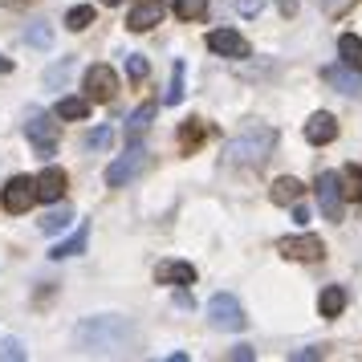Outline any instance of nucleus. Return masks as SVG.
<instances>
[{
  "instance_id": "e433bc0d",
  "label": "nucleus",
  "mask_w": 362,
  "mask_h": 362,
  "mask_svg": "<svg viewBox=\"0 0 362 362\" xmlns=\"http://www.w3.org/2000/svg\"><path fill=\"white\" fill-rule=\"evenodd\" d=\"M293 220H301V224H305V220H310V208H305V204H293Z\"/></svg>"
},
{
  "instance_id": "473e14b6",
  "label": "nucleus",
  "mask_w": 362,
  "mask_h": 362,
  "mask_svg": "<svg viewBox=\"0 0 362 362\" xmlns=\"http://www.w3.org/2000/svg\"><path fill=\"white\" fill-rule=\"evenodd\" d=\"M313 4H317L322 13H329V17H338V13H346V8H350L354 0H313Z\"/></svg>"
},
{
  "instance_id": "423d86ee",
  "label": "nucleus",
  "mask_w": 362,
  "mask_h": 362,
  "mask_svg": "<svg viewBox=\"0 0 362 362\" xmlns=\"http://www.w3.org/2000/svg\"><path fill=\"white\" fill-rule=\"evenodd\" d=\"M277 252L281 257H289V261H305V264H317L326 257V245L317 240V236H281L277 240Z\"/></svg>"
},
{
  "instance_id": "f704fd0d",
  "label": "nucleus",
  "mask_w": 362,
  "mask_h": 362,
  "mask_svg": "<svg viewBox=\"0 0 362 362\" xmlns=\"http://www.w3.org/2000/svg\"><path fill=\"white\" fill-rule=\"evenodd\" d=\"M228 358H232V362H252V346H232Z\"/></svg>"
},
{
  "instance_id": "9b49d317",
  "label": "nucleus",
  "mask_w": 362,
  "mask_h": 362,
  "mask_svg": "<svg viewBox=\"0 0 362 362\" xmlns=\"http://www.w3.org/2000/svg\"><path fill=\"white\" fill-rule=\"evenodd\" d=\"M37 199H45V204H57V199L66 196V171H62V167H45V171H41V175H37Z\"/></svg>"
},
{
  "instance_id": "20e7f679",
  "label": "nucleus",
  "mask_w": 362,
  "mask_h": 362,
  "mask_svg": "<svg viewBox=\"0 0 362 362\" xmlns=\"http://www.w3.org/2000/svg\"><path fill=\"white\" fill-rule=\"evenodd\" d=\"M313 192H317V204H322V216H326L329 224H342L346 220V196H342V183L334 171H322L317 183H313Z\"/></svg>"
},
{
  "instance_id": "7c9ffc66",
  "label": "nucleus",
  "mask_w": 362,
  "mask_h": 362,
  "mask_svg": "<svg viewBox=\"0 0 362 362\" xmlns=\"http://www.w3.org/2000/svg\"><path fill=\"white\" fill-rule=\"evenodd\" d=\"M204 134H208V122H204V118H187V127H183V143L192 147V143H199Z\"/></svg>"
},
{
  "instance_id": "58836bf2",
  "label": "nucleus",
  "mask_w": 362,
  "mask_h": 362,
  "mask_svg": "<svg viewBox=\"0 0 362 362\" xmlns=\"http://www.w3.org/2000/svg\"><path fill=\"white\" fill-rule=\"evenodd\" d=\"M0 4H8V8H21V4H29V0H0Z\"/></svg>"
},
{
  "instance_id": "a211bd4d",
  "label": "nucleus",
  "mask_w": 362,
  "mask_h": 362,
  "mask_svg": "<svg viewBox=\"0 0 362 362\" xmlns=\"http://www.w3.org/2000/svg\"><path fill=\"white\" fill-rule=\"evenodd\" d=\"M338 53H342V66H350V69H358L362 74V37L346 33L342 41H338Z\"/></svg>"
},
{
  "instance_id": "ea45409f",
  "label": "nucleus",
  "mask_w": 362,
  "mask_h": 362,
  "mask_svg": "<svg viewBox=\"0 0 362 362\" xmlns=\"http://www.w3.org/2000/svg\"><path fill=\"white\" fill-rule=\"evenodd\" d=\"M8 69H13V62H8V57H0V74H8Z\"/></svg>"
},
{
  "instance_id": "f3484780",
  "label": "nucleus",
  "mask_w": 362,
  "mask_h": 362,
  "mask_svg": "<svg viewBox=\"0 0 362 362\" xmlns=\"http://www.w3.org/2000/svg\"><path fill=\"white\" fill-rule=\"evenodd\" d=\"M155 277H159V281H180V285H192V281H196V269H192V264H183V261H167V264H159V269H155Z\"/></svg>"
},
{
  "instance_id": "9d476101",
  "label": "nucleus",
  "mask_w": 362,
  "mask_h": 362,
  "mask_svg": "<svg viewBox=\"0 0 362 362\" xmlns=\"http://www.w3.org/2000/svg\"><path fill=\"white\" fill-rule=\"evenodd\" d=\"M305 139H310L313 147H326V143H334V139H338V118L326 115V110H313V115L305 118Z\"/></svg>"
},
{
  "instance_id": "4c0bfd02",
  "label": "nucleus",
  "mask_w": 362,
  "mask_h": 362,
  "mask_svg": "<svg viewBox=\"0 0 362 362\" xmlns=\"http://www.w3.org/2000/svg\"><path fill=\"white\" fill-rule=\"evenodd\" d=\"M277 4H281V13H285V17H293V13H297V0H277Z\"/></svg>"
},
{
  "instance_id": "7ed1b4c3",
  "label": "nucleus",
  "mask_w": 362,
  "mask_h": 362,
  "mask_svg": "<svg viewBox=\"0 0 362 362\" xmlns=\"http://www.w3.org/2000/svg\"><path fill=\"white\" fill-rule=\"evenodd\" d=\"M245 305L236 301L232 293H216L212 301H208V326L224 329V334H236V329H245Z\"/></svg>"
},
{
  "instance_id": "4be33fe9",
  "label": "nucleus",
  "mask_w": 362,
  "mask_h": 362,
  "mask_svg": "<svg viewBox=\"0 0 362 362\" xmlns=\"http://www.w3.org/2000/svg\"><path fill=\"white\" fill-rule=\"evenodd\" d=\"M86 115H90V98H62V102H57V118L82 122Z\"/></svg>"
},
{
  "instance_id": "c9c22d12",
  "label": "nucleus",
  "mask_w": 362,
  "mask_h": 362,
  "mask_svg": "<svg viewBox=\"0 0 362 362\" xmlns=\"http://www.w3.org/2000/svg\"><path fill=\"white\" fill-rule=\"evenodd\" d=\"M293 358L301 362V358H322V350H317V346H313V350H293Z\"/></svg>"
},
{
  "instance_id": "393cba45",
  "label": "nucleus",
  "mask_w": 362,
  "mask_h": 362,
  "mask_svg": "<svg viewBox=\"0 0 362 362\" xmlns=\"http://www.w3.org/2000/svg\"><path fill=\"white\" fill-rule=\"evenodd\" d=\"M151 74V62L143 57V53H127V78H131L134 86H143Z\"/></svg>"
},
{
  "instance_id": "72a5a7b5",
  "label": "nucleus",
  "mask_w": 362,
  "mask_h": 362,
  "mask_svg": "<svg viewBox=\"0 0 362 362\" xmlns=\"http://www.w3.org/2000/svg\"><path fill=\"white\" fill-rule=\"evenodd\" d=\"M0 358H13V362H21V358H25V350H21V342H13V338H8V342H0Z\"/></svg>"
},
{
  "instance_id": "bb28decb",
  "label": "nucleus",
  "mask_w": 362,
  "mask_h": 362,
  "mask_svg": "<svg viewBox=\"0 0 362 362\" xmlns=\"http://www.w3.org/2000/svg\"><path fill=\"white\" fill-rule=\"evenodd\" d=\"M163 102H167V106H180V102H183V62L171 66V86H167Z\"/></svg>"
},
{
  "instance_id": "0eeeda50",
  "label": "nucleus",
  "mask_w": 362,
  "mask_h": 362,
  "mask_svg": "<svg viewBox=\"0 0 362 362\" xmlns=\"http://www.w3.org/2000/svg\"><path fill=\"white\" fill-rule=\"evenodd\" d=\"M25 134H29V143L37 147V155H41V159L57 151V122H49V115L33 110V115H29V122H25Z\"/></svg>"
},
{
  "instance_id": "a19ab883",
  "label": "nucleus",
  "mask_w": 362,
  "mask_h": 362,
  "mask_svg": "<svg viewBox=\"0 0 362 362\" xmlns=\"http://www.w3.org/2000/svg\"><path fill=\"white\" fill-rule=\"evenodd\" d=\"M102 4H110V8H115V4H122V0H102Z\"/></svg>"
},
{
  "instance_id": "6ab92c4d",
  "label": "nucleus",
  "mask_w": 362,
  "mask_h": 362,
  "mask_svg": "<svg viewBox=\"0 0 362 362\" xmlns=\"http://www.w3.org/2000/svg\"><path fill=\"white\" fill-rule=\"evenodd\" d=\"M317 310H322V317H338V313L346 310V293L338 289V285L322 289V297H317Z\"/></svg>"
},
{
  "instance_id": "c85d7f7f",
  "label": "nucleus",
  "mask_w": 362,
  "mask_h": 362,
  "mask_svg": "<svg viewBox=\"0 0 362 362\" xmlns=\"http://www.w3.org/2000/svg\"><path fill=\"white\" fill-rule=\"evenodd\" d=\"M208 13V0H175V17L180 21H199Z\"/></svg>"
},
{
  "instance_id": "f257e3e1",
  "label": "nucleus",
  "mask_w": 362,
  "mask_h": 362,
  "mask_svg": "<svg viewBox=\"0 0 362 362\" xmlns=\"http://www.w3.org/2000/svg\"><path fill=\"white\" fill-rule=\"evenodd\" d=\"M74 338L82 350L90 354H106V350H118L134 338V326L127 317H115V313H102V317H86L82 326L74 329Z\"/></svg>"
},
{
  "instance_id": "1a4fd4ad",
  "label": "nucleus",
  "mask_w": 362,
  "mask_h": 362,
  "mask_svg": "<svg viewBox=\"0 0 362 362\" xmlns=\"http://www.w3.org/2000/svg\"><path fill=\"white\" fill-rule=\"evenodd\" d=\"M86 94L94 102H110L118 94V78L110 66H90L86 69Z\"/></svg>"
},
{
  "instance_id": "f03ea898",
  "label": "nucleus",
  "mask_w": 362,
  "mask_h": 362,
  "mask_svg": "<svg viewBox=\"0 0 362 362\" xmlns=\"http://www.w3.org/2000/svg\"><path fill=\"white\" fill-rule=\"evenodd\" d=\"M273 147H277V131H273V127H264V122H245V127L228 139L224 155H228V163L257 167V163H264V155H273Z\"/></svg>"
},
{
  "instance_id": "39448f33",
  "label": "nucleus",
  "mask_w": 362,
  "mask_h": 362,
  "mask_svg": "<svg viewBox=\"0 0 362 362\" xmlns=\"http://www.w3.org/2000/svg\"><path fill=\"white\" fill-rule=\"evenodd\" d=\"M143 167H147V151L139 147V143H131L127 155H118L115 163L106 167V183H110V187H127L131 180L143 175Z\"/></svg>"
},
{
  "instance_id": "b1692460",
  "label": "nucleus",
  "mask_w": 362,
  "mask_h": 362,
  "mask_svg": "<svg viewBox=\"0 0 362 362\" xmlns=\"http://www.w3.org/2000/svg\"><path fill=\"white\" fill-rule=\"evenodd\" d=\"M342 196L346 199H362V167H346L342 171Z\"/></svg>"
},
{
  "instance_id": "4468645a",
  "label": "nucleus",
  "mask_w": 362,
  "mask_h": 362,
  "mask_svg": "<svg viewBox=\"0 0 362 362\" xmlns=\"http://www.w3.org/2000/svg\"><path fill=\"white\" fill-rule=\"evenodd\" d=\"M326 82L334 86V90H342L346 98H358V94H362L358 69H350V66H329V69H326Z\"/></svg>"
},
{
  "instance_id": "aec40b11",
  "label": "nucleus",
  "mask_w": 362,
  "mask_h": 362,
  "mask_svg": "<svg viewBox=\"0 0 362 362\" xmlns=\"http://www.w3.org/2000/svg\"><path fill=\"white\" fill-rule=\"evenodd\" d=\"M86 236H90V232H86V224L78 232H74V236H69V240H62V245H53V261H66V257H78V252H82L86 248Z\"/></svg>"
},
{
  "instance_id": "2f4dec72",
  "label": "nucleus",
  "mask_w": 362,
  "mask_h": 362,
  "mask_svg": "<svg viewBox=\"0 0 362 362\" xmlns=\"http://www.w3.org/2000/svg\"><path fill=\"white\" fill-rule=\"evenodd\" d=\"M232 8H236L240 17H257V13L264 8V0H232Z\"/></svg>"
},
{
  "instance_id": "dca6fc26",
  "label": "nucleus",
  "mask_w": 362,
  "mask_h": 362,
  "mask_svg": "<svg viewBox=\"0 0 362 362\" xmlns=\"http://www.w3.org/2000/svg\"><path fill=\"white\" fill-rule=\"evenodd\" d=\"M151 118H155V106H151V102H143V106L127 118V139H131V143H139V139H143V131L151 127Z\"/></svg>"
},
{
  "instance_id": "a878e982",
  "label": "nucleus",
  "mask_w": 362,
  "mask_h": 362,
  "mask_svg": "<svg viewBox=\"0 0 362 362\" xmlns=\"http://www.w3.org/2000/svg\"><path fill=\"white\" fill-rule=\"evenodd\" d=\"M25 41H29V45H37V49H49V45H53V29L45 25V21H37V25H29V29H25Z\"/></svg>"
},
{
  "instance_id": "ddd939ff",
  "label": "nucleus",
  "mask_w": 362,
  "mask_h": 362,
  "mask_svg": "<svg viewBox=\"0 0 362 362\" xmlns=\"http://www.w3.org/2000/svg\"><path fill=\"white\" fill-rule=\"evenodd\" d=\"M163 21V4L159 0H143V4H134L131 17H127V29L131 33H147V29H155Z\"/></svg>"
},
{
  "instance_id": "f8f14e48",
  "label": "nucleus",
  "mask_w": 362,
  "mask_h": 362,
  "mask_svg": "<svg viewBox=\"0 0 362 362\" xmlns=\"http://www.w3.org/2000/svg\"><path fill=\"white\" fill-rule=\"evenodd\" d=\"M208 49L220 57H248V41L232 29H216V33H208Z\"/></svg>"
},
{
  "instance_id": "6e6552de",
  "label": "nucleus",
  "mask_w": 362,
  "mask_h": 362,
  "mask_svg": "<svg viewBox=\"0 0 362 362\" xmlns=\"http://www.w3.org/2000/svg\"><path fill=\"white\" fill-rule=\"evenodd\" d=\"M4 208L8 212H29L33 208V199H37V183L29 180V175H13V180L4 183Z\"/></svg>"
},
{
  "instance_id": "5701e85b",
  "label": "nucleus",
  "mask_w": 362,
  "mask_h": 362,
  "mask_svg": "<svg viewBox=\"0 0 362 362\" xmlns=\"http://www.w3.org/2000/svg\"><path fill=\"white\" fill-rule=\"evenodd\" d=\"M90 25H94V8H90V4H78V8L66 13V29H74V33H82Z\"/></svg>"
},
{
  "instance_id": "2eb2a0df",
  "label": "nucleus",
  "mask_w": 362,
  "mask_h": 362,
  "mask_svg": "<svg viewBox=\"0 0 362 362\" xmlns=\"http://www.w3.org/2000/svg\"><path fill=\"white\" fill-rule=\"evenodd\" d=\"M301 196H305V183L301 180H293V175L273 180V204H297Z\"/></svg>"
},
{
  "instance_id": "412c9836",
  "label": "nucleus",
  "mask_w": 362,
  "mask_h": 362,
  "mask_svg": "<svg viewBox=\"0 0 362 362\" xmlns=\"http://www.w3.org/2000/svg\"><path fill=\"white\" fill-rule=\"evenodd\" d=\"M69 220H74V212H69V208H53V212H45L37 224H41V232H45V236H57Z\"/></svg>"
},
{
  "instance_id": "c756f323",
  "label": "nucleus",
  "mask_w": 362,
  "mask_h": 362,
  "mask_svg": "<svg viewBox=\"0 0 362 362\" xmlns=\"http://www.w3.org/2000/svg\"><path fill=\"white\" fill-rule=\"evenodd\" d=\"M110 143H115V131H110V127H98V131L86 134V147L90 151H106Z\"/></svg>"
},
{
  "instance_id": "cd10ccee",
  "label": "nucleus",
  "mask_w": 362,
  "mask_h": 362,
  "mask_svg": "<svg viewBox=\"0 0 362 362\" xmlns=\"http://www.w3.org/2000/svg\"><path fill=\"white\" fill-rule=\"evenodd\" d=\"M69 74H74V57H62L57 66H49V69H45V86H49V90H57V86L66 82Z\"/></svg>"
}]
</instances>
